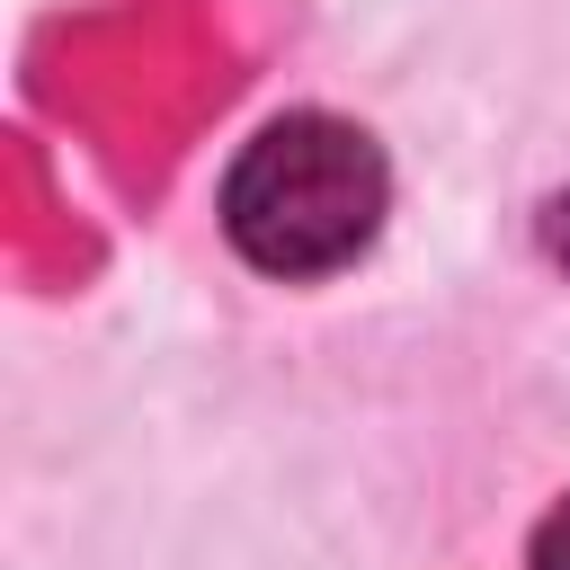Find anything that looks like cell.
Masks as SVG:
<instances>
[{
  "mask_svg": "<svg viewBox=\"0 0 570 570\" xmlns=\"http://www.w3.org/2000/svg\"><path fill=\"white\" fill-rule=\"evenodd\" d=\"M383 223V151L338 116H276L223 178V232L267 276H330Z\"/></svg>",
  "mask_w": 570,
  "mask_h": 570,
  "instance_id": "cell-1",
  "label": "cell"
},
{
  "mask_svg": "<svg viewBox=\"0 0 570 570\" xmlns=\"http://www.w3.org/2000/svg\"><path fill=\"white\" fill-rule=\"evenodd\" d=\"M534 570H570V499L543 517V534H534Z\"/></svg>",
  "mask_w": 570,
  "mask_h": 570,
  "instance_id": "cell-2",
  "label": "cell"
}]
</instances>
